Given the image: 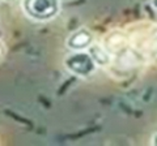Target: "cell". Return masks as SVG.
Instances as JSON below:
<instances>
[{"label":"cell","instance_id":"obj_2","mask_svg":"<svg viewBox=\"0 0 157 146\" xmlns=\"http://www.w3.org/2000/svg\"><path fill=\"white\" fill-rule=\"evenodd\" d=\"M64 67L68 72L78 77H89L94 73L97 64L89 52L85 51H71L64 57Z\"/></svg>","mask_w":157,"mask_h":146},{"label":"cell","instance_id":"obj_7","mask_svg":"<svg viewBox=\"0 0 157 146\" xmlns=\"http://www.w3.org/2000/svg\"><path fill=\"white\" fill-rule=\"evenodd\" d=\"M0 55H2V48H0Z\"/></svg>","mask_w":157,"mask_h":146},{"label":"cell","instance_id":"obj_4","mask_svg":"<svg viewBox=\"0 0 157 146\" xmlns=\"http://www.w3.org/2000/svg\"><path fill=\"white\" fill-rule=\"evenodd\" d=\"M88 52L90 53V56L93 57V60H94V63L97 65H107L110 63V55H109V51L104 50L101 46L98 45H92L89 48H88Z\"/></svg>","mask_w":157,"mask_h":146},{"label":"cell","instance_id":"obj_1","mask_svg":"<svg viewBox=\"0 0 157 146\" xmlns=\"http://www.w3.org/2000/svg\"><path fill=\"white\" fill-rule=\"evenodd\" d=\"M24 13L34 21H50L60 11V0H22Z\"/></svg>","mask_w":157,"mask_h":146},{"label":"cell","instance_id":"obj_5","mask_svg":"<svg viewBox=\"0 0 157 146\" xmlns=\"http://www.w3.org/2000/svg\"><path fill=\"white\" fill-rule=\"evenodd\" d=\"M151 4H152V7L157 11V0H151Z\"/></svg>","mask_w":157,"mask_h":146},{"label":"cell","instance_id":"obj_3","mask_svg":"<svg viewBox=\"0 0 157 146\" xmlns=\"http://www.w3.org/2000/svg\"><path fill=\"white\" fill-rule=\"evenodd\" d=\"M66 45L71 51H85L93 45V34L86 29H78L68 37Z\"/></svg>","mask_w":157,"mask_h":146},{"label":"cell","instance_id":"obj_6","mask_svg":"<svg viewBox=\"0 0 157 146\" xmlns=\"http://www.w3.org/2000/svg\"><path fill=\"white\" fill-rule=\"evenodd\" d=\"M152 144H153L155 146H157V133L155 134V137H153V140H152Z\"/></svg>","mask_w":157,"mask_h":146}]
</instances>
